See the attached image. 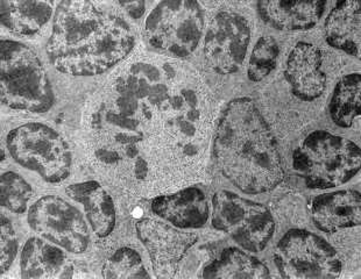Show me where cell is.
Here are the masks:
<instances>
[{
    "label": "cell",
    "mask_w": 361,
    "mask_h": 279,
    "mask_svg": "<svg viewBox=\"0 0 361 279\" xmlns=\"http://www.w3.org/2000/svg\"><path fill=\"white\" fill-rule=\"evenodd\" d=\"M360 73L343 77L332 94L330 116L341 128H350L357 116H360Z\"/></svg>",
    "instance_id": "7402d4cb"
},
{
    "label": "cell",
    "mask_w": 361,
    "mask_h": 279,
    "mask_svg": "<svg viewBox=\"0 0 361 279\" xmlns=\"http://www.w3.org/2000/svg\"><path fill=\"white\" fill-rule=\"evenodd\" d=\"M205 30L204 10L197 1H162L145 23L147 44L164 56L180 60L197 49Z\"/></svg>",
    "instance_id": "8992f818"
},
{
    "label": "cell",
    "mask_w": 361,
    "mask_h": 279,
    "mask_svg": "<svg viewBox=\"0 0 361 279\" xmlns=\"http://www.w3.org/2000/svg\"><path fill=\"white\" fill-rule=\"evenodd\" d=\"M360 3L341 1L328 16L325 39L335 49L360 57Z\"/></svg>",
    "instance_id": "d6986e66"
},
{
    "label": "cell",
    "mask_w": 361,
    "mask_h": 279,
    "mask_svg": "<svg viewBox=\"0 0 361 279\" xmlns=\"http://www.w3.org/2000/svg\"><path fill=\"white\" fill-rule=\"evenodd\" d=\"M118 6L128 14V17L132 18L134 20L140 19L145 13V7L146 4L144 1H123V3H117Z\"/></svg>",
    "instance_id": "4316f807"
},
{
    "label": "cell",
    "mask_w": 361,
    "mask_h": 279,
    "mask_svg": "<svg viewBox=\"0 0 361 279\" xmlns=\"http://www.w3.org/2000/svg\"><path fill=\"white\" fill-rule=\"evenodd\" d=\"M274 262L283 278H336L343 268L337 250L305 230L284 234L275 248Z\"/></svg>",
    "instance_id": "9c48e42d"
},
{
    "label": "cell",
    "mask_w": 361,
    "mask_h": 279,
    "mask_svg": "<svg viewBox=\"0 0 361 279\" xmlns=\"http://www.w3.org/2000/svg\"><path fill=\"white\" fill-rule=\"evenodd\" d=\"M18 253V240L11 220L1 214V273H6Z\"/></svg>",
    "instance_id": "484cf974"
},
{
    "label": "cell",
    "mask_w": 361,
    "mask_h": 279,
    "mask_svg": "<svg viewBox=\"0 0 361 279\" xmlns=\"http://www.w3.org/2000/svg\"><path fill=\"white\" fill-rule=\"evenodd\" d=\"M322 67L323 54L317 46L300 42L293 48L288 57L284 76L298 99L309 103L324 93L326 76Z\"/></svg>",
    "instance_id": "5bb4252c"
},
{
    "label": "cell",
    "mask_w": 361,
    "mask_h": 279,
    "mask_svg": "<svg viewBox=\"0 0 361 279\" xmlns=\"http://www.w3.org/2000/svg\"><path fill=\"white\" fill-rule=\"evenodd\" d=\"M360 157L351 140L316 130L295 150L293 168L308 187L329 189L352 180L360 170Z\"/></svg>",
    "instance_id": "5b68a950"
},
{
    "label": "cell",
    "mask_w": 361,
    "mask_h": 279,
    "mask_svg": "<svg viewBox=\"0 0 361 279\" xmlns=\"http://www.w3.org/2000/svg\"><path fill=\"white\" fill-rule=\"evenodd\" d=\"M53 6L46 1H1V25L19 37L39 33L49 21Z\"/></svg>",
    "instance_id": "44dd1931"
},
{
    "label": "cell",
    "mask_w": 361,
    "mask_h": 279,
    "mask_svg": "<svg viewBox=\"0 0 361 279\" xmlns=\"http://www.w3.org/2000/svg\"><path fill=\"white\" fill-rule=\"evenodd\" d=\"M1 103L28 113H44L54 104L51 82L37 54L6 39L1 40Z\"/></svg>",
    "instance_id": "277c9868"
},
{
    "label": "cell",
    "mask_w": 361,
    "mask_h": 279,
    "mask_svg": "<svg viewBox=\"0 0 361 279\" xmlns=\"http://www.w3.org/2000/svg\"><path fill=\"white\" fill-rule=\"evenodd\" d=\"M6 147L19 166L37 173L48 183H61L71 173V147L44 123H26L16 127L7 135Z\"/></svg>",
    "instance_id": "52a82bcc"
},
{
    "label": "cell",
    "mask_w": 361,
    "mask_h": 279,
    "mask_svg": "<svg viewBox=\"0 0 361 279\" xmlns=\"http://www.w3.org/2000/svg\"><path fill=\"white\" fill-rule=\"evenodd\" d=\"M68 196L83 206L87 223L94 235L104 239L114 232L117 212L114 199L96 180L68 186Z\"/></svg>",
    "instance_id": "ac0fdd59"
},
{
    "label": "cell",
    "mask_w": 361,
    "mask_h": 279,
    "mask_svg": "<svg viewBox=\"0 0 361 279\" xmlns=\"http://www.w3.org/2000/svg\"><path fill=\"white\" fill-rule=\"evenodd\" d=\"M211 223L248 253H260L275 232L274 216L262 204L228 191L214 193Z\"/></svg>",
    "instance_id": "ba28073f"
},
{
    "label": "cell",
    "mask_w": 361,
    "mask_h": 279,
    "mask_svg": "<svg viewBox=\"0 0 361 279\" xmlns=\"http://www.w3.org/2000/svg\"><path fill=\"white\" fill-rule=\"evenodd\" d=\"M137 234L151 256L157 276H174L180 259L197 241V235L157 220L142 219L137 223Z\"/></svg>",
    "instance_id": "7c38bea8"
},
{
    "label": "cell",
    "mask_w": 361,
    "mask_h": 279,
    "mask_svg": "<svg viewBox=\"0 0 361 279\" xmlns=\"http://www.w3.org/2000/svg\"><path fill=\"white\" fill-rule=\"evenodd\" d=\"M61 247L40 237H30L20 257L23 278H69L74 268Z\"/></svg>",
    "instance_id": "2e32d148"
},
{
    "label": "cell",
    "mask_w": 361,
    "mask_h": 279,
    "mask_svg": "<svg viewBox=\"0 0 361 279\" xmlns=\"http://www.w3.org/2000/svg\"><path fill=\"white\" fill-rule=\"evenodd\" d=\"M152 211L166 223L180 230L201 228L210 216L207 194L196 186H187L176 192L154 197Z\"/></svg>",
    "instance_id": "4fadbf2b"
},
{
    "label": "cell",
    "mask_w": 361,
    "mask_h": 279,
    "mask_svg": "<svg viewBox=\"0 0 361 279\" xmlns=\"http://www.w3.org/2000/svg\"><path fill=\"white\" fill-rule=\"evenodd\" d=\"M326 1H259L258 12L275 30L298 32L314 28L324 14Z\"/></svg>",
    "instance_id": "e0dca14e"
},
{
    "label": "cell",
    "mask_w": 361,
    "mask_h": 279,
    "mask_svg": "<svg viewBox=\"0 0 361 279\" xmlns=\"http://www.w3.org/2000/svg\"><path fill=\"white\" fill-rule=\"evenodd\" d=\"M119 10L91 1L59 4L46 48L54 67L71 76L91 77L124 62L135 37Z\"/></svg>",
    "instance_id": "7a4b0ae2"
},
{
    "label": "cell",
    "mask_w": 361,
    "mask_h": 279,
    "mask_svg": "<svg viewBox=\"0 0 361 279\" xmlns=\"http://www.w3.org/2000/svg\"><path fill=\"white\" fill-rule=\"evenodd\" d=\"M33 198V189L26 180L13 173H3L1 176V206L16 214L26 212L30 200Z\"/></svg>",
    "instance_id": "d4e9b609"
},
{
    "label": "cell",
    "mask_w": 361,
    "mask_h": 279,
    "mask_svg": "<svg viewBox=\"0 0 361 279\" xmlns=\"http://www.w3.org/2000/svg\"><path fill=\"white\" fill-rule=\"evenodd\" d=\"M34 232L66 252L82 254L90 242V230L80 209L59 196H44L28 209Z\"/></svg>",
    "instance_id": "8fae6325"
},
{
    "label": "cell",
    "mask_w": 361,
    "mask_h": 279,
    "mask_svg": "<svg viewBox=\"0 0 361 279\" xmlns=\"http://www.w3.org/2000/svg\"><path fill=\"white\" fill-rule=\"evenodd\" d=\"M244 8L224 6L211 17L205 30L204 56L214 73L231 75L244 64L252 39V20Z\"/></svg>",
    "instance_id": "30bf717a"
},
{
    "label": "cell",
    "mask_w": 361,
    "mask_h": 279,
    "mask_svg": "<svg viewBox=\"0 0 361 279\" xmlns=\"http://www.w3.org/2000/svg\"><path fill=\"white\" fill-rule=\"evenodd\" d=\"M214 100L188 62L128 57L91 97L83 116L87 159L105 182L157 197L204 176Z\"/></svg>",
    "instance_id": "6da1fadb"
},
{
    "label": "cell",
    "mask_w": 361,
    "mask_h": 279,
    "mask_svg": "<svg viewBox=\"0 0 361 279\" xmlns=\"http://www.w3.org/2000/svg\"><path fill=\"white\" fill-rule=\"evenodd\" d=\"M314 226L324 232L359 226L361 221L360 192L341 190L314 197L310 205Z\"/></svg>",
    "instance_id": "9a60e30c"
},
{
    "label": "cell",
    "mask_w": 361,
    "mask_h": 279,
    "mask_svg": "<svg viewBox=\"0 0 361 279\" xmlns=\"http://www.w3.org/2000/svg\"><path fill=\"white\" fill-rule=\"evenodd\" d=\"M203 278H269L267 266L252 254L239 248L221 250L202 270Z\"/></svg>",
    "instance_id": "ffe728a7"
},
{
    "label": "cell",
    "mask_w": 361,
    "mask_h": 279,
    "mask_svg": "<svg viewBox=\"0 0 361 279\" xmlns=\"http://www.w3.org/2000/svg\"><path fill=\"white\" fill-rule=\"evenodd\" d=\"M102 271L105 278H151L140 254L130 247L116 250L104 263Z\"/></svg>",
    "instance_id": "603a6c76"
},
{
    "label": "cell",
    "mask_w": 361,
    "mask_h": 279,
    "mask_svg": "<svg viewBox=\"0 0 361 279\" xmlns=\"http://www.w3.org/2000/svg\"><path fill=\"white\" fill-rule=\"evenodd\" d=\"M214 154L221 173L247 194L269 192L284 178L274 134L255 101L232 100L214 132Z\"/></svg>",
    "instance_id": "3957f363"
},
{
    "label": "cell",
    "mask_w": 361,
    "mask_h": 279,
    "mask_svg": "<svg viewBox=\"0 0 361 279\" xmlns=\"http://www.w3.org/2000/svg\"><path fill=\"white\" fill-rule=\"evenodd\" d=\"M279 53L280 48L274 37H260L250 57L248 78L258 83L269 76L278 63Z\"/></svg>",
    "instance_id": "cb8c5ba5"
}]
</instances>
